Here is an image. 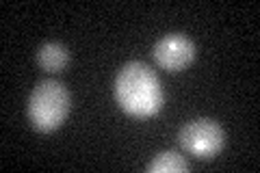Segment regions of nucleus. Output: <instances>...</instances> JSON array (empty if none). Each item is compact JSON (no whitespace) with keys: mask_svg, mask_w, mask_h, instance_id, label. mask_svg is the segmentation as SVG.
I'll return each mask as SVG.
<instances>
[{"mask_svg":"<svg viewBox=\"0 0 260 173\" xmlns=\"http://www.w3.org/2000/svg\"><path fill=\"white\" fill-rule=\"evenodd\" d=\"M152 56L165 72H182L195 59V46L182 32H169L154 44Z\"/></svg>","mask_w":260,"mask_h":173,"instance_id":"obj_4","label":"nucleus"},{"mask_svg":"<svg viewBox=\"0 0 260 173\" xmlns=\"http://www.w3.org/2000/svg\"><path fill=\"white\" fill-rule=\"evenodd\" d=\"M68 61H70V52H68V48H65L63 44H59V41H46V44H42L39 46V50H37L39 67L50 72V74H56V72L65 70Z\"/></svg>","mask_w":260,"mask_h":173,"instance_id":"obj_5","label":"nucleus"},{"mask_svg":"<svg viewBox=\"0 0 260 173\" xmlns=\"http://www.w3.org/2000/svg\"><path fill=\"white\" fill-rule=\"evenodd\" d=\"M70 113V93L63 82L48 78L37 82L28 97V119L42 132H52Z\"/></svg>","mask_w":260,"mask_h":173,"instance_id":"obj_2","label":"nucleus"},{"mask_svg":"<svg viewBox=\"0 0 260 173\" xmlns=\"http://www.w3.org/2000/svg\"><path fill=\"white\" fill-rule=\"evenodd\" d=\"M178 141H180L184 152L198 156V158L208 160L221 152L225 136H223V130L217 121L193 119V121L182 126L180 134H178Z\"/></svg>","mask_w":260,"mask_h":173,"instance_id":"obj_3","label":"nucleus"},{"mask_svg":"<svg viewBox=\"0 0 260 173\" xmlns=\"http://www.w3.org/2000/svg\"><path fill=\"white\" fill-rule=\"evenodd\" d=\"M189 169V162L178 152H160L154 156V160L148 164L150 173H180Z\"/></svg>","mask_w":260,"mask_h":173,"instance_id":"obj_6","label":"nucleus"},{"mask_svg":"<svg viewBox=\"0 0 260 173\" xmlns=\"http://www.w3.org/2000/svg\"><path fill=\"white\" fill-rule=\"evenodd\" d=\"M117 104L133 117H152L162 109V87L150 65L130 61L115 78Z\"/></svg>","mask_w":260,"mask_h":173,"instance_id":"obj_1","label":"nucleus"}]
</instances>
